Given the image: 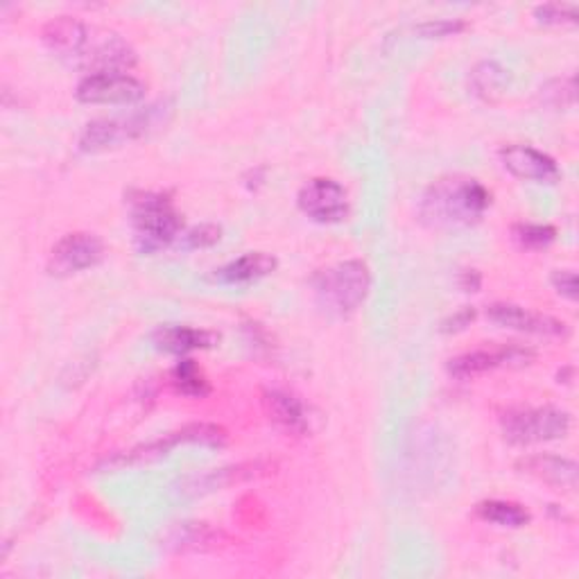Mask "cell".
<instances>
[{"label": "cell", "instance_id": "cell-1", "mask_svg": "<svg viewBox=\"0 0 579 579\" xmlns=\"http://www.w3.org/2000/svg\"><path fill=\"white\" fill-rule=\"evenodd\" d=\"M41 39L50 52L88 75L128 73L136 64V50L130 41L75 16L50 19L41 29Z\"/></svg>", "mask_w": 579, "mask_h": 579}, {"label": "cell", "instance_id": "cell-2", "mask_svg": "<svg viewBox=\"0 0 579 579\" xmlns=\"http://www.w3.org/2000/svg\"><path fill=\"white\" fill-rule=\"evenodd\" d=\"M492 204V193L478 179L446 174L425 189L419 218L433 229H462L475 225Z\"/></svg>", "mask_w": 579, "mask_h": 579}, {"label": "cell", "instance_id": "cell-3", "mask_svg": "<svg viewBox=\"0 0 579 579\" xmlns=\"http://www.w3.org/2000/svg\"><path fill=\"white\" fill-rule=\"evenodd\" d=\"M372 272L358 258L340 261L319 269L313 277V294L317 306L333 317L355 313L370 294Z\"/></svg>", "mask_w": 579, "mask_h": 579}, {"label": "cell", "instance_id": "cell-4", "mask_svg": "<svg viewBox=\"0 0 579 579\" xmlns=\"http://www.w3.org/2000/svg\"><path fill=\"white\" fill-rule=\"evenodd\" d=\"M134 242L141 254H155L177 245L184 220L166 193H136L132 197Z\"/></svg>", "mask_w": 579, "mask_h": 579}, {"label": "cell", "instance_id": "cell-5", "mask_svg": "<svg viewBox=\"0 0 579 579\" xmlns=\"http://www.w3.org/2000/svg\"><path fill=\"white\" fill-rule=\"evenodd\" d=\"M168 113H170L168 102H157L125 116L94 120V123H88L86 130L82 132L80 147L84 152H102L138 141L149 132L159 130L168 120Z\"/></svg>", "mask_w": 579, "mask_h": 579}, {"label": "cell", "instance_id": "cell-6", "mask_svg": "<svg viewBox=\"0 0 579 579\" xmlns=\"http://www.w3.org/2000/svg\"><path fill=\"white\" fill-rule=\"evenodd\" d=\"M500 429L511 444H541L564 439L570 431V414L553 406H518L500 417Z\"/></svg>", "mask_w": 579, "mask_h": 579}, {"label": "cell", "instance_id": "cell-7", "mask_svg": "<svg viewBox=\"0 0 579 579\" xmlns=\"http://www.w3.org/2000/svg\"><path fill=\"white\" fill-rule=\"evenodd\" d=\"M105 258V242L88 231L67 233L57 242L48 258L52 277H71V274L96 267Z\"/></svg>", "mask_w": 579, "mask_h": 579}, {"label": "cell", "instance_id": "cell-8", "mask_svg": "<svg viewBox=\"0 0 579 579\" xmlns=\"http://www.w3.org/2000/svg\"><path fill=\"white\" fill-rule=\"evenodd\" d=\"M75 96L84 105H134L145 98V84L130 73L86 75Z\"/></svg>", "mask_w": 579, "mask_h": 579}, {"label": "cell", "instance_id": "cell-9", "mask_svg": "<svg viewBox=\"0 0 579 579\" xmlns=\"http://www.w3.org/2000/svg\"><path fill=\"white\" fill-rule=\"evenodd\" d=\"M299 208L306 216L322 225H333L347 218L349 197L347 191L328 177H315L309 184H303L297 195Z\"/></svg>", "mask_w": 579, "mask_h": 579}, {"label": "cell", "instance_id": "cell-10", "mask_svg": "<svg viewBox=\"0 0 579 579\" xmlns=\"http://www.w3.org/2000/svg\"><path fill=\"white\" fill-rule=\"evenodd\" d=\"M534 360V351L521 345H500L494 349H478L448 360V372L455 378H473L498 367H523Z\"/></svg>", "mask_w": 579, "mask_h": 579}, {"label": "cell", "instance_id": "cell-11", "mask_svg": "<svg viewBox=\"0 0 579 579\" xmlns=\"http://www.w3.org/2000/svg\"><path fill=\"white\" fill-rule=\"evenodd\" d=\"M225 439H227V433L220 429V425H213V423H191V425H184V429L177 431V433L166 435V439H159V442H152L147 446L134 448L128 455H118L116 460H111L107 465L116 467V465L149 462V460H155V457H164L177 444L193 442V444H206V446H222Z\"/></svg>", "mask_w": 579, "mask_h": 579}, {"label": "cell", "instance_id": "cell-12", "mask_svg": "<svg viewBox=\"0 0 579 579\" xmlns=\"http://www.w3.org/2000/svg\"><path fill=\"white\" fill-rule=\"evenodd\" d=\"M498 157L514 177L523 181H534V184H555L562 177V170L557 161L545 155V152L532 147V145H505L500 147Z\"/></svg>", "mask_w": 579, "mask_h": 579}, {"label": "cell", "instance_id": "cell-13", "mask_svg": "<svg viewBox=\"0 0 579 579\" xmlns=\"http://www.w3.org/2000/svg\"><path fill=\"white\" fill-rule=\"evenodd\" d=\"M486 317L503 328L521 330L530 335H547V338H559V335L568 333L564 322L551 315L528 311L523 306H516V303H507V301L492 303V306L486 309Z\"/></svg>", "mask_w": 579, "mask_h": 579}, {"label": "cell", "instance_id": "cell-14", "mask_svg": "<svg viewBox=\"0 0 579 579\" xmlns=\"http://www.w3.org/2000/svg\"><path fill=\"white\" fill-rule=\"evenodd\" d=\"M516 469L532 475L536 480H543L547 484H555L562 486V490H575L577 486V465L568 457H559V455H551V453H536V455H528L523 460H518Z\"/></svg>", "mask_w": 579, "mask_h": 579}, {"label": "cell", "instance_id": "cell-15", "mask_svg": "<svg viewBox=\"0 0 579 579\" xmlns=\"http://www.w3.org/2000/svg\"><path fill=\"white\" fill-rule=\"evenodd\" d=\"M265 410L269 419L279 425L281 431L292 435H306L309 433V412L294 394L284 389L265 391Z\"/></svg>", "mask_w": 579, "mask_h": 579}, {"label": "cell", "instance_id": "cell-16", "mask_svg": "<svg viewBox=\"0 0 579 579\" xmlns=\"http://www.w3.org/2000/svg\"><path fill=\"white\" fill-rule=\"evenodd\" d=\"M157 349L166 353H177L184 355L195 349H208L218 342V335L204 330V328H193V326H181V324H166L159 326L152 335Z\"/></svg>", "mask_w": 579, "mask_h": 579}, {"label": "cell", "instance_id": "cell-17", "mask_svg": "<svg viewBox=\"0 0 579 579\" xmlns=\"http://www.w3.org/2000/svg\"><path fill=\"white\" fill-rule=\"evenodd\" d=\"M277 265H279V261L267 252H248V254L229 261L227 265L218 267L213 277H216V281H220V284H231V286L233 284H252V281L267 277V274L277 269Z\"/></svg>", "mask_w": 579, "mask_h": 579}, {"label": "cell", "instance_id": "cell-18", "mask_svg": "<svg viewBox=\"0 0 579 579\" xmlns=\"http://www.w3.org/2000/svg\"><path fill=\"white\" fill-rule=\"evenodd\" d=\"M469 86L473 91V96L492 102L496 98H500L507 86H509V71L505 67H500L498 62H480L478 67H473L471 75H469Z\"/></svg>", "mask_w": 579, "mask_h": 579}, {"label": "cell", "instance_id": "cell-19", "mask_svg": "<svg viewBox=\"0 0 579 579\" xmlns=\"http://www.w3.org/2000/svg\"><path fill=\"white\" fill-rule=\"evenodd\" d=\"M478 516L500 528H523L530 523V511L509 500H484L478 505Z\"/></svg>", "mask_w": 579, "mask_h": 579}, {"label": "cell", "instance_id": "cell-20", "mask_svg": "<svg viewBox=\"0 0 579 579\" xmlns=\"http://www.w3.org/2000/svg\"><path fill=\"white\" fill-rule=\"evenodd\" d=\"M172 385L186 396H193V399H202L210 391V385L206 381V376L202 374V370L195 364V360L184 358L177 367L172 370Z\"/></svg>", "mask_w": 579, "mask_h": 579}, {"label": "cell", "instance_id": "cell-21", "mask_svg": "<svg viewBox=\"0 0 579 579\" xmlns=\"http://www.w3.org/2000/svg\"><path fill=\"white\" fill-rule=\"evenodd\" d=\"M511 233H514V240L518 242V245H523L526 250L547 248L557 236L555 227H551V225H530V222L528 225H516L511 229Z\"/></svg>", "mask_w": 579, "mask_h": 579}, {"label": "cell", "instance_id": "cell-22", "mask_svg": "<svg viewBox=\"0 0 579 579\" xmlns=\"http://www.w3.org/2000/svg\"><path fill=\"white\" fill-rule=\"evenodd\" d=\"M539 96H541V100L547 107H553V109L570 107L575 102V82H572V75L557 77V80H551L547 84H543Z\"/></svg>", "mask_w": 579, "mask_h": 579}, {"label": "cell", "instance_id": "cell-23", "mask_svg": "<svg viewBox=\"0 0 579 579\" xmlns=\"http://www.w3.org/2000/svg\"><path fill=\"white\" fill-rule=\"evenodd\" d=\"M222 236V229L216 227V225H200V227H193L189 231H181L179 240H177V248L179 250H204V248H210L216 245V242L220 240Z\"/></svg>", "mask_w": 579, "mask_h": 579}, {"label": "cell", "instance_id": "cell-24", "mask_svg": "<svg viewBox=\"0 0 579 579\" xmlns=\"http://www.w3.org/2000/svg\"><path fill=\"white\" fill-rule=\"evenodd\" d=\"M536 19L541 23H575L577 19V8L575 5H562V3H547V5H539L534 10Z\"/></svg>", "mask_w": 579, "mask_h": 579}, {"label": "cell", "instance_id": "cell-25", "mask_svg": "<svg viewBox=\"0 0 579 579\" xmlns=\"http://www.w3.org/2000/svg\"><path fill=\"white\" fill-rule=\"evenodd\" d=\"M465 29V21H448V19H435L417 25V33L423 37H448Z\"/></svg>", "mask_w": 579, "mask_h": 579}, {"label": "cell", "instance_id": "cell-26", "mask_svg": "<svg viewBox=\"0 0 579 579\" xmlns=\"http://www.w3.org/2000/svg\"><path fill=\"white\" fill-rule=\"evenodd\" d=\"M551 281H553L555 290H557L562 297H566V299H570V301L577 299V274H575L572 269H555V272H553V277H551Z\"/></svg>", "mask_w": 579, "mask_h": 579}, {"label": "cell", "instance_id": "cell-27", "mask_svg": "<svg viewBox=\"0 0 579 579\" xmlns=\"http://www.w3.org/2000/svg\"><path fill=\"white\" fill-rule=\"evenodd\" d=\"M473 317H475V311L473 309H462L460 313H455V315H450L446 322H444V326H442V330H462V328H467L471 322H473Z\"/></svg>", "mask_w": 579, "mask_h": 579}, {"label": "cell", "instance_id": "cell-28", "mask_svg": "<svg viewBox=\"0 0 579 579\" xmlns=\"http://www.w3.org/2000/svg\"><path fill=\"white\" fill-rule=\"evenodd\" d=\"M482 279H480V272L475 269H467L462 272V279H460V286L467 290V292H475L480 288Z\"/></svg>", "mask_w": 579, "mask_h": 579}]
</instances>
